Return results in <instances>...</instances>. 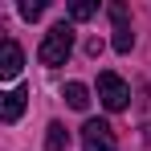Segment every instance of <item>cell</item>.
I'll list each match as a JSON object with an SVG mask.
<instances>
[{
    "label": "cell",
    "mask_w": 151,
    "mask_h": 151,
    "mask_svg": "<svg viewBox=\"0 0 151 151\" xmlns=\"http://www.w3.org/2000/svg\"><path fill=\"white\" fill-rule=\"evenodd\" d=\"M74 53V29L65 25H53L49 33H45V41L37 45V61L41 65H65V57Z\"/></svg>",
    "instance_id": "cell-1"
},
{
    "label": "cell",
    "mask_w": 151,
    "mask_h": 151,
    "mask_svg": "<svg viewBox=\"0 0 151 151\" xmlns=\"http://www.w3.org/2000/svg\"><path fill=\"white\" fill-rule=\"evenodd\" d=\"M98 102L106 106V110H127V102H131V86H127L119 74L102 70V74H98Z\"/></svg>",
    "instance_id": "cell-2"
},
{
    "label": "cell",
    "mask_w": 151,
    "mask_h": 151,
    "mask_svg": "<svg viewBox=\"0 0 151 151\" xmlns=\"http://www.w3.org/2000/svg\"><path fill=\"white\" fill-rule=\"evenodd\" d=\"M82 151H119L110 123H102V119H86V123H82Z\"/></svg>",
    "instance_id": "cell-3"
},
{
    "label": "cell",
    "mask_w": 151,
    "mask_h": 151,
    "mask_svg": "<svg viewBox=\"0 0 151 151\" xmlns=\"http://www.w3.org/2000/svg\"><path fill=\"white\" fill-rule=\"evenodd\" d=\"M25 102H29V90H25V86H12L8 94H0V119L12 127L21 114H25Z\"/></svg>",
    "instance_id": "cell-4"
},
{
    "label": "cell",
    "mask_w": 151,
    "mask_h": 151,
    "mask_svg": "<svg viewBox=\"0 0 151 151\" xmlns=\"http://www.w3.org/2000/svg\"><path fill=\"white\" fill-rule=\"evenodd\" d=\"M110 21H114V53H131L135 33H131V25H127V8L123 4H110Z\"/></svg>",
    "instance_id": "cell-5"
},
{
    "label": "cell",
    "mask_w": 151,
    "mask_h": 151,
    "mask_svg": "<svg viewBox=\"0 0 151 151\" xmlns=\"http://www.w3.org/2000/svg\"><path fill=\"white\" fill-rule=\"evenodd\" d=\"M21 65H25V53H21V45H17L12 37H4V57H0V78H4V82H12V78L21 74Z\"/></svg>",
    "instance_id": "cell-6"
},
{
    "label": "cell",
    "mask_w": 151,
    "mask_h": 151,
    "mask_svg": "<svg viewBox=\"0 0 151 151\" xmlns=\"http://www.w3.org/2000/svg\"><path fill=\"white\" fill-rule=\"evenodd\" d=\"M70 147V131L61 123H49L45 127V151H65Z\"/></svg>",
    "instance_id": "cell-7"
},
{
    "label": "cell",
    "mask_w": 151,
    "mask_h": 151,
    "mask_svg": "<svg viewBox=\"0 0 151 151\" xmlns=\"http://www.w3.org/2000/svg\"><path fill=\"white\" fill-rule=\"evenodd\" d=\"M65 102H70L74 110H86V106H90V90H86L82 82H70V86H65Z\"/></svg>",
    "instance_id": "cell-8"
},
{
    "label": "cell",
    "mask_w": 151,
    "mask_h": 151,
    "mask_svg": "<svg viewBox=\"0 0 151 151\" xmlns=\"http://www.w3.org/2000/svg\"><path fill=\"white\" fill-rule=\"evenodd\" d=\"M94 12H98L94 0H74V4H70V17H74V21H90Z\"/></svg>",
    "instance_id": "cell-9"
},
{
    "label": "cell",
    "mask_w": 151,
    "mask_h": 151,
    "mask_svg": "<svg viewBox=\"0 0 151 151\" xmlns=\"http://www.w3.org/2000/svg\"><path fill=\"white\" fill-rule=\"evenodd\" d=\"M41 12H45V0H21V17L25 21H37Z\"/></svg>",
    "instance_id": "cell-10"
}]
</instances>
